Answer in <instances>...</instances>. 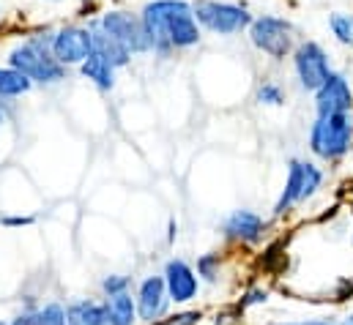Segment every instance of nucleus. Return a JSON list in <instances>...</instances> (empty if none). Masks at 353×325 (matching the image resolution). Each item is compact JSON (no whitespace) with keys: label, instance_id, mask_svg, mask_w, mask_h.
Masks as SVG:
<instances>
[{"label":"nucleus","instance_id":"nucleus-28","mask_svg":"<svg viewBox=\"0 0 353 325\" xmlns=\"http://www.w3.org/2000/svg\"><path fill=\"white\" fill-rule=\"evenodd\" d=\"M345 325H353V315L348 317V320H345Z\"/></svg>","mask_w":353,"mask_h":325},{"label":"nucleus","instance_id":"nucleus-25","mask_svg":"<svg viewBox=\"0 0 353 325\" xmlns=\"http://www.w3.org/2000/svg\"><path fill=\"white\" fill-rule=\"evenodd\" d=\"M263 301H265V293L263 290H255V293H250V295H247L244 306H250V304H263Z\"/></svg>","mask_w":353,"mask_h":325},{"label":"nucleus","instance_id":"nucleus-12","mask_svg":"<svg viewBox=\"0 0 353 325\" xmlns=\"http://www.w3.org/2000/svg\"><path fill=\"white\" fill-rule=\"evenodd\" d=\"M165 284H168L170 301H176V304H186V301H192L197 295V276L183 260H170L168 262Z\"/></svg>","mask_w":353,"mask_h":325},{"label":"nucleus","instance_id":"nucleus-29","mask_svg":"<svg viewBox=\"0 0 353 325\" xmlns=\"http://www.w3.org/2000/svg\"><path fill=\"white\" fill-rule=\"evenodd\" d=\"M0 123H3V107H0Z\"/></svg>","mask_w":353,"mask_h":325},{"label":"nucleus","instance_id":"nucleus-6","mask_svg":"<svg viewBox=\"0 0 353 325\" xmlns=\"http://www.w3.org/2000/svg\"><path fill=\"white\" fill-rule=\"evenodd\" d=\"M323 183V172L310 162H290V172H288V180H285V189H282V197L276 200L274 205V213H285L290 205L312 197Z\"/></svg>","mask_w":353,"mask_h":325},{"label":"nucleus","instance_id":"nucleus-13","mask_svg":"<svg viewBox=\"0 0 353 325\" xmlns=\"http://www.w3.org/2000/svg\"><path fill=\"white\" fill-rule=\"evenodd\" d=\"M263 230H265L263 219H261L258 213H252V211H233V213L228 216V222H225V233H228L230 238L247 241V244L258 241V238L263 235Z\"/></svg>","mask_w":353,"mask_h":325},{"label":"nucleus","instance_id":"nucleus-30","mask_svg":"<svg viewBox=\"0 0 353 325\" xmlns=\"http://www.w3.org/2000/svg\"><path fill=\"white\" fill-rule=\"evenodd\" d=\"M0 325H6V323H3V320H0Z\"/></svg>","mask_w":353,"mask_h":325},{"label":"nucleus","instance_id":"nucleus-15","mask_svg":"<svg viewBox=\"0 0 353 325\" xmlns=\"http://www.w3.org/2000/svg\"><path fill=\"white\" fill-rule=\"evenodd\" d=\"M104 309H107L110 325H134V320H137V304H134L129 290L107 295L104 298Z\"/></svg>","mask_w":353,"mask_h":325},{"label":"nucleus","instance_id":"nucleus-27","mask_svg":"<svg viewBox=\"0 0 353 325\" xmlns=\"http://www.w3.org/2000/svg\"><path fill=\"white\" fill-rule=\"evenodd\" d=\"M288 325H337V323H326V320H318V323H288Z\"/></svg>","mask_w":353,"mask_h":325},{"label":"nucleus","instance_id":"nucleus-10","mask_svg":"<svg viewBox=\"0 0 353 325\" xmlns=\"http://www.w3.org/2000/svg\"><path fill=\"white\" fill-rule=\"evenodd\" d=\"M137 315L143 323H157L168 306H170V295H168V284H165V276H148L140 290H137Z\"/></svg>","mask_w":353,"mask_h":325},{"label":"nucleus","instance_id":"nucleus-23","mask_svg":"<svg viewBox=\"0 0 353 325\" xmlns=\"http://www.w3.org/2000/svg\"><path fill=\"white\" fill-rule=\"evenodd\" d=\"M101 290L104 295H112V293H121V290H129V276H121V273H110L101 279Z\"/></svg>","mask_w":353,"mask_h":325},{"label":"nucleus","instance_id":"nucleus-21","mask_svg":"<svg viewBox=\"0 0 353 325\" xmlns=\"http://www.w3.org/2000/svg\"><path fill=\"white\" fill-rule=\"evenodd\" d=\"M258 101H261V104H268V107H279V104H285V93H282L279 85L263 82L261 90H258Z\"/></svg>","mask_w":353,"mask_h":325},{"label":"nucleus","instance_id":"nucleus-14","mask_svg":"<svg viewBox=\"0 0 353 325\" xmlns=\"http://www.w3.org/2000/svg\"><path fill=\"white\" fill-rule=\"evenodd\" d=\"M90 36H93V52H99L101 58H107L115 69H121V66H126L129 63V58H132V52L115 39V36H110L107 30H101L99 28V22H93L88 25Z\"/></svg>","mask_w":353,"mask_h":325},{"label":"nucleus","instance_id":"nucleus-3","mask_svg":"<svg viewBox=\"0 0 353 325\" xmlns=\"http://www.w3.org/2000/svg\"><path fill=\"white\" fill-rule=\"evenodd\" d=\"M353 140V120L348 112H334V115H318L312 123L310 134V148L321 159H340L348 154Z\"/></svg>","mask_w":353,"mask_h":325},{"label":"nucleus","instance_id":"nucleus-11","mask_svg":"<svg viewBox=\"0 0 353 325\" xmlns=\"http://www.w3.org/2000/svg\"><path fill=\"white\" fill-rule=\"evenodd\" d=\"M353 107V93L348 80L343 74H329L326 82L315 90V109L318 115H334V112H348Z\"/></svg>","mask_w":353,"mask_h":325},{"label":"nucleus","instance_id":"nucleus-16","mask_svg":"<svg viewBox=\"0 0 353 325\" xmlns=\"http://www.w3.org/2000/svg\"><path fill=\"white\" fill-rule=\"evenodd\" d=\"M66 325H110V320L104 304L83 298L66 306Z\"/></svg>","mask_w":353,"mask_h":325},{"label":"nucleus","instance_id":"nucleus-4","mask_svg":"<svg viewBox=\"0 0 353 325\" xmlns=\"http://www.w3.org/2000/svg\"><path fill=\"white\" fill-rule=\"evenodd\" d=\"M192 14H194V19L200 25H205L208 30L222 33V36L239 33L252 22L247 8L233 6V3H219V0H197L192 6Z\"/></svg>","mask_w":353,"mask_h":325},{"label":"nucleus","instance_id":"nucleus-26","mask_svg":"<svg viewBox=\"0 0 353 325\" xmlns=\"http://www.w3.org/2000/svg\"><path fill=\"white\" fill-rule=\"evenodd\" d=\"M8 325H30V315H19V317H14Z\"/></svg>","mask_w":353,"mask_h":325},{"label":"nucleus","instance_id":"nucleus-20","mask_svg":"<svg viewBox=\"0 0 353 325\" xmlns=\"http://www.w3.org/2000/svg\"><path fill=\"white\" fill-rule=\"evenodd\" d=\"M329 25H332V30H334L337 41L351 44V47H353V17H351V14H332Z\"/></svg>","mask_w":353,"mask_h":325},{"label":"nucleus","instance_id":"nucleus-18","mask_svg":"<svg viewBox=\"0 0 353 325\" xmlns=\"http://www.w3.org/2000/svg\"><path fill=\"white\" fill-rule=\"evenodd\" d=\"M33 87V82L28 80L22 72L17 69H0V98H17V96H25L28 90Z\"/></svg>","mask_w":353,"mask_h":325},{"label":"nucleus","instance_id":"nucleus-5","mask_svg":"<svg viewBox=\"0 0 353 325\" xmlns=\"http://www.w3.org/2000/svg\"><path fill=\"white\" fill-rule=\"evenodd\" d=\"M250 39L261 52L282 61L293 50V25L279 17H258L250 22Z\"/></svg>","mask_w":353,"mask_h":325},{"label":"nucleus","instance_id":"nucleus-19","mask_svg":"<svg viewBox=\"0 0 353 325\" xmlns=\"http://www.w3.org/2000/svg\"><path fill=\"white\" fill-rule=\"evenodd\" d=\"M30 325H66V309L61 304H47L30 315Z\"/></svg>","mask_w":353,"mask_h":325},{"label":"nucleus","instance_id":"nucleus-17","mask_svg":"<svg viewBox=\"0 0 353 325\" xmlns=\"http://www.w3.org/2000/svg\"><path fill=\"white\" fill-rule=\"evenodd\" d=\"M80 72H83V77L93 82L99 90H110V87L115 85V66H112L107 58H101L99 52H90L88 58L80 63Z\"/></svg>","mask_w":353,"mask_h":325},{"label":"nucleus","instance_id":"nucleus-7","mask_svg":"<svg viewBox=\"0 0 353 325\" xmlns=\"http://www.w3.org/2000/svg\"><path fill=\"white\" fill-rule=\"evenodd\" d=\"M99 28L107 30L110 36H115L129 52H151L154 50L140 17H132L126 11H110V14L101 17Z\"/></svg>","mask_w":353,"mask_h":325},{"label":"nucleus","instance_id":"nucleus-8","mask_svg":"<svg viewBox=\"0 0 353 325\" xmlns=\"http://www.w3.org/2000/svg\"><path fill=\"white\" fill-rule=\"evenodd\" d=\"M50 52L61 66H80L93 52V36L88 28H61L50 41Z\"/></svg>","mask_w":353,"mask_h":325},{"label":"nucleus","instance_id":"nucleus-22","mask_svg":"<svg viewBox=\"0 0 353 325\" xmlns=\"http://www.w3.org/2000/svg\"><path fill=\"white\" fill-rule=\"evenodd\" d=\"M197 273L205 276L208 282H214L219 276V257L216 254H205L200 262H197Z\"/></svg>","mask_w":353,"mask_h":325},{"label":"nucleus","instance_id":"nucleus-2","mask_svg":"<svg viewBox=\"0 0 353 325\" xmlns=\"http://www.w3.org/2000/svg\"><path fill=\"white\" fill-rule=\"evenodd\" d=\"M52 41V39H50ZM50 41L33 36L25 44L14 47L8 55V66L22 72L33 85H55V82L66 80V66H61L52 52H50Z\"/></svg>","mask_w":353,"mask_h":325},{"label":"nucleus","instance_id":"nucleus-24","mask_svg":"<svg viewBox=\"0 0 353 325\" xmlns=\"http://www.w3.org/2000/svg\"><path fill=\"white\" fill-rule=\"evenodd\" d=\"M0 224L3 227H28V224H33V216H3Z\"/></svg>","mask_w":353,"mask_h":325},{"label":"nucleus","instance_id":"nucleus-9","mask_svg":"<svg viewBox=\"0 0 353 325\" xmlns=\"http://www.w3.org/2000/svg\"><path fill=\"white\" fill-rule=\"evenodd\" d=\"M293 63H296V74H299L301 87H307V90H318L326 82V77L332 74L329 72V58H326L323 47L315 44V41H304L296 50Z\"/></svg>","mask_w":353,"mask_h":325},{"label":"nucleus","instance_id":"nucleus-1","mask_svg":"<svg viewBox=\"0 0 353 325\" xmlns=\"http://www.w3.org/2000/svg\"><path fill=\"white\" fill-rule=\"evenodd\" d=\"M140 19L151 39V47L162 55L176 47H194L200 41L192 6L183 0H154L143 8Z\"/></svg>","mask_w":353,"mask_h":325},{"label":"nucleus","instance_id":"nucleus-31","mask_svg":"<svg viewBox=\"0 0 353 325\" xmlns=\"http://www.w3.org/2000/svg\"><path fill=\"white\" fill-rule=\"evenodd\" d=\"M52 3H58V0H52Z\"/></svg>","mask_w":353,"mask_h":325}]
</instances>
